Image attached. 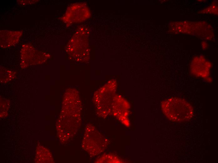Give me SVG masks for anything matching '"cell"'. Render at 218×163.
I'll return each instance as SVG.
<instances>
[{
    "mask_svg": "<svg viewBox=\"0 0 218 163\" xmlns=\"http://www.w3.org/2000/svg\"><path fill=\"white\" fill-rule=\"evenodd\" d=\"M166 115L170 120L180 122L189 120L192 116L191 106L184 100L173 97L166 101Z\"/></svg>",
    "mask_w": 218,
    "mask_h": 163,
    "instance_id": "obj_1",
    "label": "cell"
},
{
    "mask_svg": "<svg viewBox=\"0 0 218 163\" xmlns=\"http://www.w3.org/2000/svg\"><path fill=\"white\" fill-rule=\"evenodd\" d=\"M85 134L82 141V145L83 149L86 151L89 154L92 155H98V153L100 152L101 147L100 144H101V142L100 141V139H98L99 136H97L99 135L97 134L98 132L95 131L94 139L92 136L89 125L87 126L86 128Z\"/></svg>",
    "mask_w": 218,
    "mask_h": 163,
    "instance_id": "obj_2",
    "label": "cell"
}]
</instances>
